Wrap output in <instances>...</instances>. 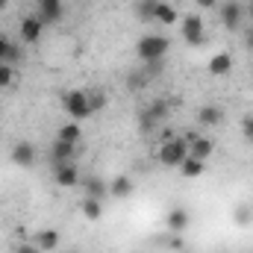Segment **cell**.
Wrapping results in <instances>:
<instances>
[{
	"mask_svg": "<svg viewBox=\"0 0 253 253\" xmlns=\"http://www.w3.org/2000/svg\"><path fill=\"white\" fill-rule=\"evenodd\" d=\"M168 50H171V42H168L165 36H159V33H144V36L135 42V56H138L141 65L162 62V59L168 56Z\"/></svg>",
	"mask_w": 253,
	"mask_h": 253,
	"instance_id": "cell-1",
	"label": "cell"
},
{
	"mask_svg": "<svg viewBox=\"0 0 253 253\" xmlns=\"http://www.w3.org/2000/svg\"><path fill=\"white\" fill-rule=\"evenodd\" d=\"M156 156H159V165H165V168H180L183 159L189 156V141H186L183 135H177V138H171V141H162Z\"/></svg>",
	"mask_w": 253,
	"mask_h": 253,
	"instance_id": "cell-2",
	"label": "cell"
},
{
	"mask_svg": "<svg viewBox=\"0 0 253 253\" xmlns=\"http://www.w3.org/2000/svg\"><path fill=\"white\" fill-rule=\"evenodd\" d=\"M62 109L68 112V118H71V121H77V124H83L85 118H91V106H88V91H80V88L68 91V94L62 97Z\"/></svg>",
	"mask_w": 253,
	"mask_h": 253,
	"instance_id": "cell-3",
	"label": "cell"
},
{
	"mask_svg": "<svg viewBox=\"0 0 253 253\" xmlns=\"http://www.w3.org/2000/svg\"><path fill=\"white\" fill-rule=\"evenodd\" d=\"M221 24L227 27V30H242L245 27V18H248V6L245 3H239V0H227V3H221Z\"/></svg>",
	"mask_w": 253,
	"mask_h": 253,
	"instance_id": "cell-4",
	"label": "cell"
},
{
	"mask_svg": "<svg viewBox=\"0 0 253 253\" xmlns=\"http://www.w3.org/2000/svg\"><path fill=\"white\" fill-rule=\"evenodd\" d=\"M180 33H183V42H186L189 47L203 44V33H206V27H203V18H200L197 12L186 15V18L180 21Z\"/></svg>",
	"mask_w": 253,
	"mask_h": 253,
	"instance_id": "cell-5",
	"label": "cell"
},
{
	"mask_svg": "<svg viewBox=\"0 0 253 253\" xmlns=\"http://www.w3.org/2000/svg\"><path fill=\"white\" fill-rule=\"evenodd\" d=\"M80 177H83V171H80L77 162L53 165V183H56L59 189H74V186H80Z\"/></svg>",
	"mask_w": 253,
	"mask_h": 253,
	"instance_id": "cell-6",
	"label": "cell"
},
{
	"mask_svg": "<svg viewBox=\"0 0 253 253\" xmlns=\"http://www.w3.org/2000/svg\"><path fill=\"white\" fill-rule=\"evenodd\" d=\"M80 189H83V197H94V200H106L109 197V183L100 174H83L80 177Z\"/></svg>",
	"mask_w": 253,
	"mask_h": 253,
	"instance_id": "cell-7",
	"label": "cell"
},
{
	"mask_svg": "<svg viewBox=\"0 0 253 253\" xmlns=\"http://www.w3.org/2000/svg\"><path fill=\"white\" fill-rule=\"evenodd\" d=\"M36 15L39 21L47 27V24H59L65 18V3L62 0H36Z\"/></svg>",
	"mask_w": 253,
	"mask_h": 253,
	"instance_id": "cell-8",
	"label": "cell"
},
{
	"mask_svg": "<svg viewBox=\"0 0 253 253\" xmlns=\"http://www.w3.org/2000/svg\"><path fill=\"white\" fill-rule=\"evenodd\" d=\"M80 153H83V144H71V141H62V138H53V144H50V162L53 165L77 162Z\"/></svg>",
	"mask_w": 253,
	"mask_h": 253,
	"instance_id": "cell-9",
	"label": "cell"
},
{
	"mask_svg": "<svg viewBox=\"0 0 253 253\" xmlns=\"http://www.w3.org/2000/svg\"><path fill=\"white\" fill-rule=\"evenodd\" d=\"M9 159H12L18 168H33L36 159H39V150H36L33 141H18V144H12V150H9Z\"/></svg>",
	"mask_w": 253,
	"mask_h": 253,
	"instance_id": "cell-10",
	"label": "cell"
},
{
	"mask_svg": "<svg viewBox=\"0 0 253 253\" xmlns=\"http://www.w3.org/2000/svg\"><path fill=\"white\" fill-rule=\"evenodd\" d=\"M42 33H44V24L39 21V15H27L18 27V39L24 44H39L42 42Z\"/></svg>",
	"mask_w": 253,
	"mask_h": 253,
	"instance_id": "cell-11",
	"label": "cell"
},
{
	"mask_svg": "<svg viewBox=\"0 0 253 253\" xmlns=\"http://www.w3.org/2000/svg\"><path fill=\"white\" fill-rule=\"evenodd\" d=\"M141 112H144L147 118H153L156 124H165V121L171 118V112H174V100H168V97H153Z\"/></svg>",
	"mask_w": 253,
	"mask_h": 253,
	"instance_id": "cell-12",
	"label": "cell"
},
{
	"mask_svg": "<svg viewBox=\"0 0 253 253\" xmlns=\"http://www.w3.org/2000/svg\"><path fill=\"white\" fill-rule=\"evenodd\" d=\"M197 124L200 126H221L224 124V106L221 103H203L197 109Z\"/></svg>",
	"mask_w": 253,
	"mask_h": 253,
	"instance_id": "cell-13",
	"label": "cell"
},
{
	"mask_svg": "<svg viewBox=\"0 0 253 253\" xmlns=\"http://www.w3.org/2000/svg\"><path fill=\"white\" fill-rule=\"evenodd\" d=\"M191 224V215L186 206H174V209H168V215H165V227H168V233H183V230H189Z\"/></svg>",
	"mask_w": 253,
	"mask_h": 253,
	"instance_id": "cell-14",
	"label": "cell"
},
{
	"mask_svg": "<svg viewBox=\"0 0 253 253\" xmlns=\"http://www.w3.org/2000/svg\"><path fill=\"white\" fill-rule=\"evenodd\" d=\"M33 242H36V248H39L42 253H53V251H59L62 236H59V230L47 227V230H39V233L33 236Z\"/></svg>",
	"mask_w": 253,
	"mask_h": 253,
	"instance_id": "cell-15",
	"label": "cell"
},
{
	"mask_svg": "<svg viewBox=\"0 0 253 253\" xmlns=\"http://www.w3.org/2000/svg\"><path fill=\"white\" fill-rule=\"evenodd\" d=\"M212 150H215V141L206 138V135H197V138H191L189 141V156L200 159V162H206V159L212 156Z\"/></svg>",
	"mask_w": 253,
	"mask_h": 253,
	"instance_id": "cell-16",
	"label": "cell"
},
{
	"mask_svg": "<svg viewBox=\"0 0 253 253\" xmlns=\"http://www.w3.org/2000/svg\"><path fill=\"white\" fill-rule=\"evenodd\" d=\"M209 74L212 77H227L230 71H233V53H227V50H221V53H215L212 59H209Z\"/></svg>",
	"mask_w": 253,
	"mask_h": 253,
	"instance_id": "cell-17",
	"label": "cell"
},
{
	"mask_svg": "<svg viewBox=\"0 0 253 253\" xmlns=\"http://www.w3.org/2000/svg\"><path fill=\"white\" fill-rule=\"evenodd\" d=\"M135 189V183H132V177H126V174H118L112 183H109V197H115V200H126L129 194Z\"/></svg>",
	"mask_w": 253,
	"mask_h": 253,
	"instance_id": "cell-18",
	"label": "cell"
},
{
	"mask_svg": "<svg viewBox=\"0 0 253 253\" xmlns=\"http://www.w3.org/2000/svg\"><path fill=\"white\" fill-rule=\"evenodd\" d=\"M80 212L85 221H100L103 218V200H94V197H80Z\"/></svg>",
	"mask_w": 253,
	"mask_h": 253,
	"instance_id": "cell-19",
	"label": "cell"
},
{
	"mask_svg": "<svg viewBox=\"0 0 253 253\" xmlns=\"http://www.w3.org/2000/svg\"><path fill=\"white\" fill-rule=\"evenodd\" d=\"M177 21H180V12H177L171 3L159 0V6H156V24H162V27H174Z\"/></svg>",
	"mask_w": 253,
	"mask_h": 253,
	"instance_id": "cell-20",
	"label": "cell"
},
{
	"mask_svg": "<svg viewBox=\"0 0 253 253\" xmlns=\"http://www.w3.org/2000/svg\"><path fill=\"white\" fill-rule=\"evenodd\" d=\"M186 180H197V177H203V171H206V162H200V159H194V156H186L183 159V165L177 168Z\"/></svg>",
	"mask_w": 253,
	"mask_h": 253,
	"instance_id": "cell-21",
	"label": "cell"
},
{
	"mask_svg": "<svg viewBox=\"0 0 253 253\" xmlns=\"http://www.w3.org/2000/svg\"><path fill=\"white\" fill-rule=\"evenodd\" d=\"M56 138H62V141H71V144H83V126L77 124V121H68V124L59 126Z\"/></svg>",
	"mask_w": 253,
	"mask_h": 253,
	"instance_id": "cell-22",
	"label": "cell"
},
{
	"mask_svg": "<svg viewBox=\"0 0 253 253\" xmlns=\"http://www.w3.org/2000/svg\"><path fill=\"white\" fill-rule=\"evenodd\" d=\"M156 6H159V0H138V3H135V18H138L141 24L156 21Z\"/></svg>",
	"mask_w": 253,
	"mask_h": 253,
	"instance_id": "cell-23",
	"label": "cell"
},
{
	"mask_svg": "<svg viewBox=\"0 0 253 253\" xmlns=\"http://www.w3.org/2000/svg\"><path fill=\"white\" fill-rule=\"evenodd\" d=\"M233 221H236L239 227H251V224H253V206L239 203V206L233 209Z\"/></svg>",
	"mask_w": 253,
	"mask_h": 253,
	"instance_id": "cell-24",
	"label": "cell"
},
{
	"mask_svg": "<svg viewBox=\"0 0 253 253\" xmlns=\"http://www.w3.org/2000/svg\"><path fill=\"white\" fill-rule=\"evenodd\" d=\"M88 106H91V115L106 109V91H88Z\"/></svg>",
	"mask_w": 253,
	"mask_h": 253,
	"instance_id": "cell-25",
	"label": "cell"
},
{
	"mask_svg": "<svg viewBox=\"0 0 253 253\" xmlns=\"http://www.w3.org/2000/svg\"><path fill=\"white\" fill-rule=\"evenodd\" d=\"M15 83V65L0 62V88H9Z\"/></svg>",
	"mask_w": 253,
	"mask_h": 253,
	"instance_id": "cell-26",
	"label": "cell"
},
{
	"mask_svg": "<svg viewBox=\"0 0 253 253\" xmlns=\"http://www.w3.org/2000/svg\"><path fill=\"white\" fill-rule=\"evenodd\" d=\"M126 85H129V88H144V85H147V74H144V71H132V74L126 77Z\"/></svg>",
	"mask_w": 253,
	"mask_h": 253,
	"instance_id": "cell-27",
	"label": "cell"
},
{
	"mask_svg": "<svg viewBox=\"0 0 253 253\" xmlns=\"http://www.w3.org/2000/svg\"><path fill=\"white\" fill-rule=\"evenodd\" d=\"M21 59H24V50H21L18 42H12V44H9V53H6V65H18Z\"/></svg>",
	"mask_w": 253,
	"mask_h": 253,
	"instance_id": "cell-28",
	"label": "cell"
},
{
	"mask_svg": "<svg viewBox=\"0 0 253 253\" xmlns=\"http://www.w3.org/2000/svg\"><path fill=\"white\" fill-rule=\"evenodd\" d=\"M242 135H245L248 141H253V115H245V118H242Z\"/></svg>",
	"mask_w": 253,
	"mask_h": 253,
	"instance_id": "cell-29",
	"label": "cell"
},
{
	"mask_svg": "<svg viewBox=\"0 0 253 253\" xmlns=\"http://www.w3.org/2000/svg\"><path fill=\"white\" fill-rule=\"evenodd\" d=\"M168 248H171V251H183V248H186L183 236H180V233H171V239H168Z\"/></svg>",
	"mask_w": 253,
	"mask_h": 253,
	"instance_id": "cell-30",
	"label": "cell"
},
{
	"mask_svg": "<svg viewBox=\"0 0 253 253\" xmlns=\"http://www.w3.org/2000/svg\"><path fill=\"white\" fill-rule=\"evenodd\" d=\"M9 44H12V39L0 33V62H6V53H9Z\"/></svg>",
	"mask_w": 253,
	"mask_h": 253,
	"instance_id": "cell-31",
	"label": "cell"
},
{
	"mask_svg": "<svg viewBox=\"0 0 253 253\" xmlns=\"http://www.w3.org/2000/svg\"><path fill=\"white\" fill-rule=\"evenodd\" d=\"M12 253H42V251L36 248V242H24V245H18Z\"/></svg>",
	"mask_w": 253,
	"mask_h": 253,
	"instance_id": "cell-32",
	"label": "cell"
},
{
	"mask_svg": "<svg viewBox=\"0 0 253 253\" xmlns=\"http://www.w3.org/2000/svg\"><path fill=\"white\" fill-rule=\"evenodd\" d=\"M242 44H245V50H251V53H253V27H248V30H245Z\"/></svg>",
	"mask_w": 253,
	"mask_h": 253,
	"instance_id": "cell-33",
	"label": "cell"
},
{
	"mask_svg": "<svg viewBox=\"0 0 253 253\" xmlns=\"http://www.w3.org/2000/svg\"><path fill=\"white\" fill-rule=\"evenodd\" d=\"M194 6H197V9H215L218 0H194Z\"/></svg>",
	"mask_w": 253,
	"mask_h": 253,
	"instance_id": "cell-34",
	"label": "cell"
},
{
	"mask_svg": "<svg viewBox=\"0 0 253 253\" xmlns=\"http://www.w3.org/2000/svg\"><path fill=\"white\" fill-rule=\"evenodd\" d=\"M248 21H251V27H253V0L248 3Z\"/></svg>",
	"mask_w": 253,
	"mask_h": 253,
	"instance_id": "cell-35",
	"label": "cell"
},
{
	"mask_svg": "<svg viewBox=\"0 0 253 253\" xmlns=\"http://www.w3.org/2000/svg\"><path fill=\"white\" fill-rule=\"evenodd\" d=\"M6 6H9V0H0V12H6Z\"/></svg>",
	"mask_w": 253,
	"mask_h": 253,
	"instance_id": "cell-36",
	"label": "cell"
},
{
	"mask_svg": "<svg viewBox=\"0 0 253 253\" xmlns=\"http://www.w3.org/2000/svg\"><path fill=\"white\" fill-rule=\"evenodd\" d=\"M62 253H80V251H62Z\"/></svg>",
	"mask_w": 253,
	"mask_h": 253,
	"instance_id": "cell-37",
	"label": "cell"
}]
</instances>
